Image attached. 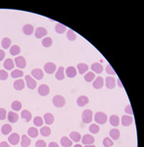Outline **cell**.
<instances>
[{
	"instance_id": "1",
	"label": "cell",
	"mask_w": 144,
	"mask_h": 147,
	"mask_svg": "<svg viewBox=\"0 0 144 147\" xmlns=\"http://www.w3.org/2000/svg\"><path fill=\"white\" fill-rule=\"evenodd\" d=\"M81 119H82V122L84 124H90L92 122V119H93V113L91 110H84L82 112V115H81Z\"/></svg>"
},
{
	"instance_id": "2",
	"label": "cell",
	"mask_w": 144,
	"mask_h": 147,
	"mask_svg": "<svg viewBox=\"0 0 144 147\" xmlns=\"http://www.w3.org/2000/svg\"><path fill=\"white\" fill-rule=\"evenodd\" d=\"M107 120H108L107 115L102 112H97L94 116V121L96 122V124H99V125H104Z\"/></svg>"
},
{
	"instance_id": "3",
	"label": "cell",
	"mask_w": 144,
	"mask_h": 147,
	"mask_svg": "<svg viewBox=\"0 0 144 147\" xmlns=\"http://www.w3.org/2000/svg\"><path fill=\"white\" fill-rule=\"evenodd\" d=\"M52 101H53L54 106L57 108H61V107L65 106V104H66L65 98L61 95H55L53 97V99H52Z\"/></svg>"
},
{
	"instance_id": "4",
	"label": "cell",
	"mask_w": 144,
	"mask_h": 147,
	"mask_svg": "<svg viewBox=\"0 0 144 147\" xmlns=\"http://www.w3.org/2000/svg\"><path fill=\"white\" fill-rule=\"evenodd\" d=\"M81 140L82 142V144H84V145H90V144L94 143L95 138L90 134H85V135H83V136L81 137Z\"/></svg>"
},
{
	"instance_id": "5",
	"label": "cell",
	"mask_w": 144,
	"mask_h": 147,
	"mask_svg": "<svg viewBox=\"0 0 144 147\" xmlns=\"http://www.w3.org/2000/svg\"><path fill=\"white\" fill-rule=\"evenodd\" d=\"M25 80H26V84H27V86L29 89H34V88H35L36 82L33 77H31V76L27 75V76L25 77Z\"/></svg>"
},
{
	"instance_id": "6",
	"label": "cell",
	"mask_w": 144,
	"mask_h": 147,
	"mask_svg": "<svg viewBox=\"0 0 144 147\" xmlns=\"http://www.w3.org/2000/svg\"><path fill=\"white\" fill-rule=\"evenodd\" d=\"M15 63H16V66L19 69H25L27 66V61L23 56H18L17 58L15 59Z\"/></svg>"
},
{
	"instance_id": "7",
	"label": "cell",
	"mask_w": 144,
	"mask_h": 147,
	"mask_svg": "<svg viewBox=\"0 0 144 147\" xmlns=\"http://www.w3.org/2000/svg\"><path fill=\"white\" fill-rule=\"evenodd\" d=\"M8 140H9V143L12 144V145H17V144L19 143L20 140H21V137H20V135L14 132V134H10Z\"/></svg>"
},
{
	"instance_id": "8",
	"label": "cell",
	"mask_w": 144,
	"mask_h": 147,
	"mask_svg": "<svg viewBox=\"0 0 144 147\" xmlns=\"http://www.w3.org/2000/svg\"><path fill=\"white\" fill-rule=\"evenodd\" d=\"M55 70H56V65L54 63H52V62H48V63L44 65V71L47 74H49V75L53 74L55 72Z\"/></svg>"
},
{
	"instance_id": "9",
	"label": "cell",
	"mask_w": 144,
	"mask_h": 147,
	"mask_svg": "<svg viewBox=\"0 0 144 147\" xmlns=\"http://www.w3.org/2000/svg\"><path fill=\"white\" fill-rule=\"evenodd\" d=\"M38 93L41 96H47L50 93V88L47 84H41L38 88Z\"/></svg>"
},
{
	"instance_id": "10",
	"label": "cell",
	"mask_w": 144,
	"mask_h": 147,
	"mask_svg": "<svg viewBox=\"0 0 144 147\" xmlns=\"http://www.w3.org/2000/svg\"><path fill=\"white\" fill-rule=\"evenodd\" d=\"M34 34H35L36 38H41L47 34V29H44V27H38L37 29H35V33H34Z\"/></svg>"
},
{
	"instance_id": "11",
	"label": "cell",
	"mask_w": 144,
	"mask_h": 147,
	"mask_svg": "<svg viewBox=\"0 0 144 147\" xmlns=\"http://www.w3.org/2000/svg\"><path fill=\"white\" fill-rule=\"evenodd\" d=\"M88 102H89L88 97H87V96H84V95L79 96V97L77 98V104L79 105V107H84L86 104H88Z\"/></svg>"
},
{
	"instance_id": "12",
	"label": "cell",
	"mask_w": 144,
	"mask_h": 147,
	"mask_svg": "<svg viewBox=\"0 0 144 147\" xmlns=\"http://www.w3.org/2000/svg\"><path fill=\"white\" fill-rule=\"evenodd\" d=\"M103 86H104V80H103L102 77H97L93 82V87L95 89H100L102 88Z\"/></svg>"
},
{
	"instance_id": "13",
	"label": "cell",
	"mask_w": 144,
	"mask_h": 147,
	"mask_svg": "<svg viewBox=\"0 0 144 147\" xmlns=\"http://www.w3.org/2000/svg\"><path fill=\"white\" fill-rule=\"evenodd\" d=\"M31 76L34 78L35 80H42L43 78V72L40 70V69H33V71H31Z\"/></svg>"
},
{
	"instance_id": "14",
	"label": "cell",
	"mask_w": 144,
	"mask_h": 147,
	"mask_svg": "<svg viewBox=\"0 0 144 147\" xmlns=\"http://www.w3.org/2000/svg\"><path fill=\"white\" fill-rule=\"evenodd\" d=\"M91 70L94 74H101L103 72V66L101 63H93L91 65Z\"/></svg>"
},
{
	"instance_id": "15",
	"label": "cell",
	"mask_w": 144,
	"mask_h": 147,
	"mask_svg": "<svg viewBox=\"0 0 144 147\" xmlns=\"http://www.w3.org/2000/svg\"><path fill=\"white\" fill-rule=\"evenodd\" d=\"M34 31V29L33 27V25H29V24H27L23 27V33H24L26 35H31L33 34Z\"/></svg>"
},
{
	"instance_id": "16",
	"label": "cell",
	"mask_w": 144,
	"mask_h": 147,
	"mask_svg": "<svg viewBox=\"0 0 144 147\" xmlns=\"http://www.w3.org/2000/svg\"><path fill=\"white\" fill-rule=\"evenodd\" d=\"M25 86H26V82H24V80H17L15 82H14V88L16 90H22L24 89Z\"/></svg>"
},
{
	"instance_id": "17",
	"label": "cell",
	"mask_w": 144,
	"mask_h": 147,
	"mask_svg": "<svg viewBox=\"0 0 144 147\" xmlns=\"http://www.w3.org/2000/svg\"><path fill=\"white\" fill-rule=\"evenodd\" d=\"M106 86L108 89H113L116 86V80L113 77H108L106 79Z\"/></svg>"
},
{
	"instance_id": "18",
	"label": "cell",
	"mask_w": 144,
	"mask_h": 147,
	"mask_svg": "<svg viewBox=\"0 0 144 147\" xmlns=\"http://www.w3.org/2000/svg\"><path fill=\"white\" fill-rule=\"evenodd\" d=\"M132 122H133V118H132L131 116H123L122 118V124L123 126H125V127H129L132 124Z\"/></svg>"
},
{
	"instance_id": "19",
	"label": "cell",
	"mask_w": 144,
	"mask_h": 147,
	"mask_svg": "<svg viewBox=\"0 0 144 147\" xmlns=\"http://www.w3.org/2000/svg\"><path fill=\"white\" fill-rule=\"evenodd\" d=\"M66 75H67V77H69L70 79H73V78H75V76H77V70H75V67L70 66V67H68L67 70H66Z\"/></svg>"
},
{
	"instance_id": "20",
	"label": "cell",
	"mask_w": 144,
	"mask_h": 147,
	"mask_svg": "<svg viewBox=\"0 0 144 147\" xmlns=\"http://www.w3.org/2000/svg\"><path fill=\"white\" fill-rule=\"evenodd\" d=\"M120 130L118 128H113L110 130V137L112 138V140H118L120 138Z\"/></svg>"
},
{
	"instance_id": "21",
	"label": "cell",
	"mask_w": 144,
	"mask_h": 147,
	"mask_svg": "<svg viewBox=\"0 0 144 147\" xmlns=\"http://www.w3.org/2000/svg\"><path fill=\"white\" fill-rule=\"evenodd\" d=\"M18 120H19V116L16 112H8V121L10 123H16V122H18Z\"/></svg>"
},
{
	"instance_id": "22",
	"label": "cell",
	"mask_w": 144,
	"mask_h": 147,
	"mask_svg": "<svg viewBox=\"0 0 144 147\" xmlns=\"http://www.w3.org/2000/svg\"><path fill=\"white\" fill-rule=\"evenodd\" d=\"M31 139L26 134H24L21 137V145H22V147H29L31 145Z\"/></svg>"
},
{
	"instance_id": "23",
	"label": "cell",
	"mask_w": 144,
	"mask_h": 147,
	"mask_svg": "<svg viewBox=\"0 0 144 147\" xmlns=\"http://www.w3.org/2000/svg\"><path fill=\"white\" fill-rule=\"evenodd\" d=\"M77 70H79V73L81 74V75H83V74H85L88 71V66L86 65V64H84V63L77 64Z\"/></svg>"
},
{
	"instance_id": "24",
	"label": "cell",
	"mask_w": 144,
	"mask_h": 147,
	"mask_svg": "<svg viewBox=\"0 0 144 147\" xmlns=\"http://www.w3.org/2000/svg\"><path fill=\"white\" fill-rule=\"evenodd\" d=\"M110 124H111L113 127H118L120 125V119H119V116L117 115H112L110 117Z\"/></svg>"
},
{
	"instance_id": "25",
	"label": "cell",
	"mask_w": 144,
	"mask_h": 147,
	"mask_svg": "<svg viewBox=\"0 0 144 147\" xmlns=\"http://www.w3.org/2000/svg\"><path fill=\"white\" fill-rule=\"evenodd\" d=\"M11 132H12V127H11V126L9 125V124H5V125L2 126L1 132L4 135H8L9 134H11Z\"/></svg>"
},
{
	"instance_id": "26",
	"label": "cell",
	"mask_w": 144,
	"mask_h": 147,
	"mask_svg": "<svg viewBox=\"0 0 144 147\" xmlns=\"http://www.w3.org/2000/svg\"><path fill=\"white\" fill-rule=\"evenodd\" d=\"M61 144L63 145L64 147H71L73 145V141L71 140L69 137L67 136H63L61 138Z\"/></svg>"
},
{
	"instance_id": "27",
	"label": "cell",
	"mask_w": 144,
	"mask_h": 147,
	"mask_svg": "<svg viewBox=\"0 0 144 147\" xmlns=\"http://www.w3.org/2000/svg\"><path fill=\"white\" fill-rule=\"evenodd\" d=\"M44 122L47 125H52L54 123V116L51 113H46L44 115Z\"/></svg>"
},
{
	"instance_id": "28",
	"label": "cell",
	"mask_w": 144,
	"mask_h": 147,
	"mask_svg": "<svg viewBox=\"0 0 144 147\" xmlns=\"http://www.w3.org/2000/svg\"><path fill=\"white\" fill-rule=\"evenodd\" d=\"M70 137H71V139H72V141H75V142H79L81 139V134L77 132H72L70 134Z\"/></svg>"
},
{
	"instance_id": "29",
	"label": "cell",
	"mask_w": 144,
	"mask_h": 147,
	"mask_svg": "<svg viewBox=\"0 0 144 147\" xmlns=\"http://www.w3.org/2000/svg\"><path fill=\"white\" fill-rule=\"evenodd\" d=\"M4 69L5 70H12V69L14 68V61L12 60V59H6L5 61H4Z\"/></svg>"
},
{
	"instance_id": "30",
	"label": "cell",
	"mask_w": 144,
	"mask_h": 147,
	"mask_svg": "<svg viewBox=\"0 0 144 147\" xmlns=\"http://www.w3.org/2000/svg\"><path fill=\"white\" fill-rule=\"evenodd\" d=\"M27 135L31 138H35L36 136L38 135V130H36L35 128H29L27 130Z\"/></svg>"
},
{
	"instance_id": "31",
	"label": "cell",
	"mask_w": 144,
	"mask_h": 147,
	"mask_svg": "<svg viewBox=\"0 0 144 147\" xmlns=\"http://www.w3.org/2000/svg\"><path fill=\"white\" fill-rule=\"evenodd\" d=\"M56 79L58 80H63L65 79V73H64V68L63 67H60L58 69L56 73Z\"/></svg>"
},
{
	"instance_id": "32",
	"label": "cell",
	"mask_w": 144,
	"mask_h": 147,
	"mask_svg": "<svg viewBox=\"0 0 144 147\" xmlns=\"http://www.w3.org/2000/svg\"><path fill=\"white\" fill-rule=\"evenodd\" d=\"M23 75H24V72L22 70H18V69L12 71V73H11V77L13 79H19V78L23 77Z\"/></svg>"
},
{
	"instance_id": "33",
	"label": "cell",
	"mask_w": 144,
	"mask_h": 147,
	"mask_svg": "<svg viewBox=\"0 0 144 147\" xmlns=\"http://www.w3.org/2000/svg\"><path fill=\"white\" fill-rule=\"evenodd\" d=\"M22 118L24 119L26 122H29L31 120V113L29 111H27V110H24V111H22Z\"/></svg>"
},
{
	"instance_id": "34",
	"label": "cell",
	"mask_w": 144,
	"mask_h": 147,
	"mask_svg": "<svg viewBox=\"0 0 144 147\" xmlns=\"http://www.w3.org/2000/svg\"><path fill=\"white\" fill-rule=\"evenodd\" d=\"M21 52V48L19 45H13L12 47L10 48V54L13 55V56H16V55H19Z\"/></svg>"
},
{
	"instance_id": "35",
	"label": "cell",
	"mask_w": 144,
	"mask_h": 147,
	"mask_svg": "<svg viewBox=\"0 0 144 147\" xmlns=\"http://www.w3.org/2000/svg\"><path fill=\"white\" fill-rule=\"evenodd\" d=\"M40 134L42 135V136H49L50 134H51V130H50V128H48L47 126L46 127H42L40 130Z\"/></svg>"
},
{
	"instance_id": "36",
	"label": "cell",
	"mask_w": 144,
	"mask_h": 147,
	"mask_svg": "<svg viewBox=\"0 0 144 147\" xmlns=\"http://www.w3.org/2000/svg\"><path fill=\"white\" fill-rule=\"evenodd\" d=\"M100 130V128L99 126L97 125V124H91L90 126H89V132H91V134H98Z\"/></svg>"
},
{
	"instance_id": "37",
	"label": "cell",
	"mask_w": 144,
	"mask_h": 147,
	"mask_svg": "<svg viewBox=\"0 0 144 147\" xmlns=\"http://www.w3.org/2000/svg\"><path fill=\"white\" fill-rule=\"evenodd\" d=\"M66 29H67L66 26H64V25H62V24H57L56 27H55V31H56V33H60V34L65 33Z\"/></svg>"
},
{
	"instance_id": "38",
	"label": "cell",
	"mask_w": 144,
	"mask_h": 147,
	"mask_svg": "<svg viewBox=\"0 0 144 147\" xmlns=\"http://www.w3.org/2000/svg\"><path fill=\"white\" fill-rule=\"evenodd\" d=\"M11 108L14 110V111H20L21 109H22V103L20 102V101H14L12 103V105H11Z\"/></svg>"
},
{
	"instance_id": "39",
	"label": "cell",
	"mask_w": 144,
	"mask_h": 147,
	"mask_svg": "<svg viewBox=\"0 0 144 147\" xmlns=\"http://www.w3.org/2000/svg\"><path fill=\"white\" fill-rule=\"evenodd\" d=\"M67 37L69 40L71 41H74L77 39V34H75V33L73 29H69L68 33H67Z\"/></svg>"
},
{
	"instance_id": "40",
	"label": "cell",
	"mask_w": 144,
	"mask_h": 147,
	"mask_svg": "<svg viewBox=\"0 0 144 147\" xmlns=\"http://www.w3.org/2000/svg\"><path fill=\"white\" fill-rule=\"evenodd\" d=\"M94 78H95V74L93 73V72H88V73H86V75L84 76V80L85 82H92L93 80H94Z\"/></svg>"
},
{
	"instance_id": "41",
	"label": "cell",
	"mask_w": 144,
	"mask_h": 147,
	"mask_svg": "<svg viewBox=\"0 0 144 147\" xmlns=\"http://www.w3.org/2000/svg\"><path fill=\"white\" fill-rule=\"evenodd\" d=\"M10 45H11V39L9 37H4L2 39V47L4 49H8L10 47Z\"/></svg>"
},
{
	"instance_id": "42",
	"label": "cell",
	"mask_w": 144,
	"mask_h": 147,
	"mask_svg": "<svg viewBox=\"0 0 144 147\" xmlns=\"http://www.w3.org/2000/svg\"><path fill=\"white\" fill-rule=\"evenodd\" d=\"M52 42H53V40L51 37H45L42 40V45L44 47H50L52 45Z\"/></svg>"
},
{
	"instance_id": "43",
	"label": "cell",
	"mask_w": 144,
	"mask_h": 147,
	"mask_svg": "<svg viewBox=\"0 0 144 147\" xmlns=\"http://www.w3.org/2000/svg\"><path fill=\"white\" fill-rule=\"evenodd\" d=\"M33 124L35 127H42L43 125V119L41 117H35L33 119Z\"/></svg>"
},
{
	"instance_id": "44",
	"label": "cell",
	"mask_w": 144,
	"mask_h": 147,
	"mask_svg": "<svg viewBox=\"0 0 144 147\" xmlns=\"http://www.w3.org/2000/svg\"><path fill=\"white\" fill-rule=\"evenodd\" d=\"M114 144V142L112 139H110V137H105L104 139H103V145L104 147H112Z\"/></svg>"
},
{
	"instance_id": "45",
	"label": "cell",
	"mask_w": 144,
	"mask_h": 147,
	"mask_svg": "<svg viewBox=\"0 0 144 147\" xmlns=\"http://www.w3.org/2000/svg\"><path fill=\"white\" fill-rule=\"evenodd\" d=\"M8 79V73L6 72V70H0V80H5Z\"/></svg>"
},
{
	"instance_id": "46",
	"label": "cell",
	"mask_w": 144,
	"mask_h": 147,
	"mask_svg": "<svg viewBox=\"0 0 144 147\" xmlns=\"http://www.w3.org/2000/svg\"><path fill=\"white\" fill-rule=\"evenodd\" d=\"M6 116H7V111L4 108H0V120L1 121L5 120Z\"/></svg>"
},
{
	"instance_id": "47",
	"label": "cell",
	"mask_w": 144,
	"mask_h": 147,
	"mask_svg": "<svg viewBox=\"0 0 144 147\" xmlns=\"http://www.w3.org/2000/svg\"><path fill=\"white\" fill-rule=\"evenodd\" d=\"M106 72H107V74H108V75H111V76H115L116 75V72L113 70V68H112L111 65H107Z\"/></svg>"
},
{
	"instance_id": "48",
	"label": "cell",
	"mask_w": 144,
	"mask_h": 147,
	"mask_svg": "<svg viewBox=\"0 0 144 147\" xmlns=\"http://www.w3.org/2000/svg\"><path fill=\"white\" fill-rule=\"evenodd\" d=\"M35 147H46V142L44 140H37L35 143Z\"/></svg>"
},
{
	"instance_id": "49",
	"label": "cell",
	"mask_w": 144,
	"mask_h": 147,
	"mask_svg": "<svg viewBox=\"0 0 144 147\" xmlns=\"http://www.w3.org/2000/svg\"><path fill=\"white\" fill-rule=\"evenodd\" d=\"M125 112L127 114H129V115H133V111H132V109H131V106H130V104L127 105V107L125 108Z\"/></svg>"
},
{
	"instance_id": "50",
	"label": "cell",
	"mask_w": 144,
	"mask_h": 147,
	"mask_svg": "<svg viewBox=\"0 0 144 147\" xmlns=\"http://www.w3.org/2000/svg\"><path fill=\"white\" fill-rule=\"evenodd\" d=\"M4 58H5V52L0 49V61H2Z\"/></svg>"
},
{
	"instance_id": "51",
	"label": "cell",
	"mask_w": 144,
	"mask_h": 147,
	"mask_svg": "<svg viewBox=\"0 0 144 147\" xmlns=\"http://www.w3.org/2000/svg\"><path fill=\"white\" fill-rule=\"evenodd\" d=\"M0 147H11V146L8 144V142L2 141V142H0Z\"/></svg>"
},
{
	"instance_id": "52",
	"label": "cell",
	"mask_w": 144,
	"mask_h": 147,
	"mask_svg": "<svg viewBox=\"0 0 144 147\" xmlns=\"http://www.w3.org/2000/svg\"><path fill=\"white\" fill-rule=\"evenodd\" d=\"M48 147H59V146H58V144H57L56 142H50Z\"/></svg>"
},
{
	"instance_id": "53",
	"label": "cell",
	"mask_w": 144,
	"mask_h": 147,
	"mask_svg": "<svg viewBox=\"0 0 144 147\" xmlns=\"http://www.w3.org/2000/svg\"><path fill=\"white\" fill-rule=\"evenodd\" d=\"M118 86L121 87V88H123V84H122V82H121V80L120 79H118Z\"/></svg>"
},
{
	"instance_id": "54",
	"label": "cell",
	"mask_w": 144,
	"mask_h": 147,
	"mask_svg": "<svg viewBox=\"0 0 144 147\" xmlns=\"http://www.w3.org/2000/svg\"><path fill=\"white\" fill-rule=\"evenodd\" d=\"M74 147H83L82 145H81V144H75V145Z\"/></svg>"
},
{
	"instance_id": "55",
	"label": "cell",
	"mask_w": 144,
	"mask_h": 147,
	"mask_svg": "<svg viewBox=\"0 0 144 147\" xmlns=\"http://www.w3.org/2000/svg\"><path fill=\"white\" fill-rule=\"evenodd\" d=\"M85 147H95V145H93V144H90V145H85Z\"/></svg>"
}]
</instances>
